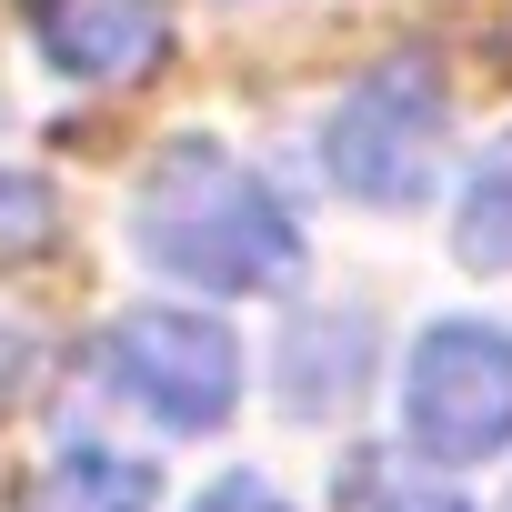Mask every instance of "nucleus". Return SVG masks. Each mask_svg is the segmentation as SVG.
<instances>
[{
  "mask_svg": "<svg viewBox=\"0 0 512 512\" xmlns=\"http://www.w3.org/2000/svg\"><path fill=\"white\" fill-rule=\"evenodd\" d=\"M131 241H141V262H161L191 292H272L302 272V221L282 211V191L201 131L141 171Z\"/></svg>",
  "mask_w": 512,
  "mask_h": 512,
  "instance_id": "1",
  "label": "nucleus"
},
{
  "mask_svg": "<svg viewBox=\"0 0 512 512\" xmlns=\"http://www.w3.org/2000/svg\"><path fill=\"white\" fill-rule=\"evenodd\" d=\"M322 171L372 211H412L432 191V171H442V81L422 61L362 71L322 121Z\"/></svg>",
  "mask_w": 512,
  "mask_h": 512,
  "instance_id": "2",
  "label": "nucleus"
},
{
  "mask_svg": "<svg viewBox=\"0 0 512 512\" xmlns=\"http://www.w3.org/2000/svg\"><path fill=\"white\" fill-rule=\"evenodd\" d=\"M402 432L422 462H482L512 442V332L432 322L402 362Z\"/></svg>",
  "mask_w": 512,
  "mask_h": 512,
  "instance_id": "3",
  "label": "nucleus"
},
{
  "mask_svg": "<svg viewBox=\"0 0 512 512\" xmlns=\"http://www.w3.org/2000/svg\"><path fill=\"white\" fill-rule=\"evenodd\" d=\"M101 372L131 412H151L161 432H211L241 402V342L201 312H121L101 342Z\"/></svg>",
  "mask_w": 512,
  "mask_h": 512,
  "instance_id": "4",
  "label": "nucleus"
},
{
  "mask_svg": "<svg viewBox=\"0 0 512 512\" xmlns=\"http://www.w3.org/2000/svg\"><path fill=\"white\" fill-rule=\"evenodd\" d=\"M31 31H41V61L61 81L111 91L171 51V0H31Z\"/></svg>",
  "mask_w": 512,
  "mask_h": 512,
  "instance_id": "5",
  "label": "nucleus"
},
{
  "mask_svg": "<svg viewBox=\"0 0 512 512\" xmlns=\"http://www.w3.org/2000/svg\"><path fill=\"white\" fill-rule=\"evenodd\" d=\"M151 502H161V462L81 442V452H51V462L21 482L11 512H151Z\"/></svg>",
  "mask_w": 512,
  "mask_h": 512,
  "instance_id": "6",
  "label": "nucleus"
},
{
  "mask_svg": "<svg viewBox=\"0 0 512 512\" xmlns=\"http://www.w3.org/2000/svg\"><path fill=\"white\" fill-rule=\"evenodd\" d=\"M362 352H372V332L352 322V312H332V322H302L292 332V352H282V402L312 422V412H342L352 392H362Z\"/></svg>",
  "mask_w": 512,
  "mask_h": 512,
  "instance_id": "7",
  "label": "nucleus"
},
{
  "mask_svg": "<svg viewBox=\"0 0 512 512\" xmlns=\"http://www.w3.org/2000/svg\"><path fill=\"white\" fill-rule=\"evenodd\" d=\"M462 272H512V141H492L462 181V221H452Z\"/></svg>",
  "mask_w": 512,
  "mask_h": 512,
  "instance_id": "8",
  "label": "nucleus"
},
{
  "mask_svg": "<svg viewBox=\"0 0 512 512\" xmlns=\"http://www.w3.org/2000/svg\"><path fill=\"white\" fill-rule=\"evenodd\" d=\"M51 221H61L51 181H31V171L0 181V251H51Z\"/></svg>",
  "mask_w": 512,
  "mask_h": 512,
  "instance_id": "9",
  "label": "nucleus"
},
{
  "mask_svg": "<svg viewBox=\"0 0 512 512\" xmlns=\"http://www.w3.org/2000/svg\"><path fill=\"white\" fill-rule=\"evenodd\" d=\"M191 512H292V502H282L272 482H251V472H231V482H211V492H201Z\"/></svg>",
  "mask_w": 512,
  "mask_h": 512,
  "instance_id": "10",
  "label": "nucleus"
},
{
  "mask_svg": "<svg viewBox=\"0 0 512 512\" xmlns=\"http://www.w3.org/2000/svg\"><path fill=\"white\" fill-rule=\"evenodd\" d=\"M21 372H31V332H21V322H0V412H11Z\"/></svg>",
  "mask_w": 512,
  "mask_h": 512,
  "instance_id": "11",
  "label": "nucleus"
},
{
  "mask_svg": "<svg viewBox=\"0 0 512 512\" xmlns=\"http://www.w3.org/2000/svg\"><path fill=\"white\" fill-rule=\"evenodd\" d=\"M392 512H462V502H422V492H412V502H392Z\"/></svg>",
  "mask_w": 512,
  "mask_h": 512,
  "instance_id": "12",
  "label": "nucleus"
}]
</instances>
